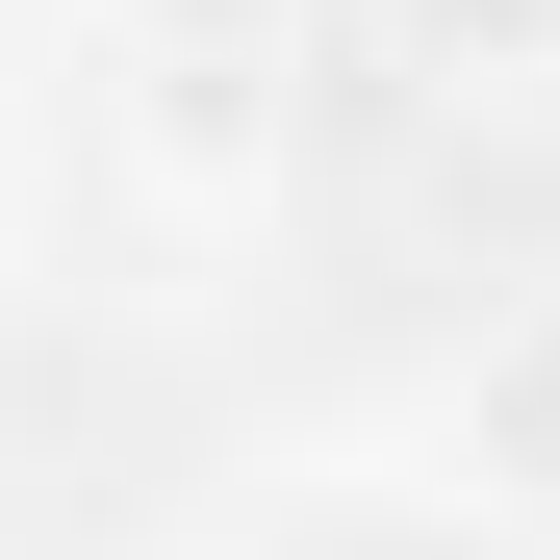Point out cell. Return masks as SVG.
<instances>
[{
  "mask_svg": "<svg viewBox=\"0 0 560 560\" xmlns=\"http://www.w3.org/2000/svg\"><path fill=\"white\" fill-rule=\"evenodd\" d=\"M433 103H560V0H383Z\"/></svg>",
  "mask_w": 560,
  "mask_h": 560,
  "instance_id": "3",
  "label": "cell"
},
{
  "mask_svg": "<svg viewBox=\"0 0 560 560\" xmlns=\"http://www.w3.org/2000/svg\"><path fill=\"white\" fill-rule=\"evenodd\" d=\"M0 205H26V153H0Z\"/></svg>",
  "mask_w": 560,
  "mask_h": 560,
  "instance_id": "4",
  "label": "cell"
},
{
  "mask_svg": "<svg viewBox=\"0 0 560 560\" xmlns=\"http://www.w3.org/2000/svg\"><path fill=\"white\" fill-rule=\"evenodd\" d=\"M433 433H458V485H485L510 535H560V280H510V306L458 331V408Z\"/></svg>",
  "mask_w": 560,
  "mask_h": 560,
  "instance_id": "1",
  "label": "cell"
},
{
  "mask_svg": "<svg viewBox=\"0 0 560 560\" xmlns=\"http://www.w3.org/2000/svg\"><path fill=\"white\" fill-rule=\"evenodd\" d=\"M103 51L153 77L178 128H230V103H255V51H306V0H103Z\"/></svg>",
  "mask_w": 560,
  "mask_h": 560,
  "instance_id": "2",
  "label": "cell"
}]
</instances>
